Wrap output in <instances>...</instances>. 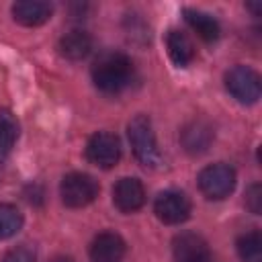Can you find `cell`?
Masks as SVG:
<instances>
[{"instance_id":"obj_11","label":"cell","mask_w":262,"mask_h":262,"mask_svg":"<svg viewBox=\"0 0 262 262\" xmlns=\"http://www.w3.org/2000/svg\"><path fill=\"white\" fill-rule=\"evenodd\" d=\"M51 4L39 2V0H20L12 4V16L16 23L25 27H39L51 18Z\"/></svg>"},{"instance_id":"obj_4","label":"cell","mask_w":262,"mask_h":262,"mask_svg":"<svg viewBox=\"0 0 262 262\" xmlns=\"http://www.w3.org/2000/svg\"><path fill=\"white\" fill-rule=\"evenodd\" d=\"M225 88L237 102L252 104L260 98L262 82L256 70L248 66H235L225 74Z\"/></svg>"},{"instance_id":"obj_18","label":"cell","mask_w":262,"mask_h":262,"mask_svg":"<svg viewBox=\"0 0 262 262\" xmlns=\"http://www.w3.org/2000/svg\"><path fill=\"white\" fill-rule=\"evenodd\" d=\"M23 227V215L14 205H0V239L12 237Z\"/></svg>"},{"instance_id":"obj_16","label":"cell","mask_w":262,"mask_h":262,"mask_svg":"<svg viewBox=\"0 0 262 262\" xmlns=\"http://www.w3.org/2000/svg\"><path fill=\"white\" fill-rule=\"evenodd\" d=\"M237 254L242 262H262V235L258 229H252L237 239Z\"/></svg>"},{"instance_id":"obj_15","label":"cell","mask_w":262,"mask_h":262,"mask_svg":"<svg viewBox=\"0 0 262 262\" xmlns=\"http://www.w3.org/2000/svg\"><path fill=\"white\" fill-rule=\"evenodd\" d=\"M184 20L188 23V27H190L203 41L211 43V41H217V39H219L221 29H219V23H217L211 14H207V12H203V10L186 8V10H184Z\"/></svg>"},{"instance_id":"obj_3","label":"cell","mask_w":262,"mask_h":262,"mask_svg":"<svg viewBox=\"0 0 262 262\" xmlns=\"http://www.w3.org/2000/svg\"><path fill=\"white\" fill-rule=\"evenodd\" d=\"M59 194L66 207L82 209L98 196V182L84 172H70L61 178Z\"/></svg>"},{"instance_id":"obj_10","label":"cell","mask_w":262,"mask_h":262,"mask_svg":"<svg viewBox=\"0 0 262 262\" xmlns=\"http://www.w3.org/2000/svg\"><path fill=\"white\" fill-rule=\"evenodd\" d=\"M125 250L127 246L119 233L102 231L90 244V258L92 262H121Z\"/></svg>"},{"instance_id":"obj_2","label":"cell","mask_w":262,"mask_h":262,"mask_svg":"<svg viewBox=\"0 0 262 262\" xmlns=\"http://www.w3.org/2000/svg\"><path fill=\"white\" fill-rule=\"evenodd\" d=\"M127 133H129V141H131L133 154L139 160V164L145 168H156L160 164L162 156H160V149L156 143L151 121L145 115H137L129 121Z\"/></svg>"},{"instance_id":"obj_13","label":"cell","mask_w":262,"mask_h":262,"mask_svg":"<svg viewBox=\"0 0 262 262\" xmlns=\"http://www.w3.org/2000/svg\"><path fill=\"white\" fill-rule=\"evenodd\" d=\"M166 49H168L170 59L178 68H186L194 59V45H192V41L188 39L186 33H182L178 29L168 31V35H166Z\"/></svg>"},{"instance_id":"obj_12","label":"cell","mask_w":262,"mask_h":262,"mask_svg":"<svg viewBox=\"0 0 262 262\" xmlns=\"http://www.w3.org/2000/svg\"><path fill=\"white\" fill-rule=\"evenodd\" d=\"M180 141H182V145H184V149L188 154H194V156L203 154V151H207V147L213 141V129H211L209 123H205L201 119L199 121H190L182 129Z\"/></svg>"},{"instance_id":"obj_21","label":"cell","mask_w":262,"mask_h":262,"mask_svg":"<svg viewBox=\"0 0 262 262\" xmlns=\"http://www.w3.org/2000/svg\"><path fill=\"white\" fill-rule=\"evenodd\" d=\"M53 262H72L70 258H57V260H53Z\"/></svg>"},{"instance_id":"obj_14","label":"cell","mask_w":262,"mask_h":262,"mask_svg":"<svg viewBox=\"0 0 262 262\" xmlns=\"http://www.w3.org/2000/svg\"><path fill=\"white\" fill-rule=\"evenodd\" d=\"M92 49V39L84 31H70L59 39V53L72 61L84 59Z\"/></svg>"},{"instance_id":"obj_5","label":"cell","mask_w":262,"mask_h":262,"mask_svg":"<svg viewBox=\"0 0 262 262\" xmlns=\"http://www.w3.org/2000/svg\"><path fill=\"white\" fill-rule=\"evenodd\" d=\"M235 186V170L227 164H211L199 174V188L207 199L219 201L231 194Z\"/></svg>"},{"instance_id":"obj_19","label":"cell","mask_w":262,"mask_h":262,"mask_svg":"<svg viewBox=\"0 0 262 262\" xmlns=\"http://www.w3.org/2000/svg\"><path fill=\"white\" fill-rule=\"evenodd\" d=\"M2 262H37L33 250L25 248V246H18V248H12L4 254Z\"/></svg>"},{"instance_id":"obj_6","label":"cell","mask_w":262,"mask_h":262,"mask_svg":"<svg viewBox=\"0 0 262 262\" xmlns=\"http://www.w3.org/2000/svg\"><path fill=\"white\" fill-rule=\"evenodd\" d=\"M154 213L166 225H180L190 217V201L180 190H164L154 203Z\"/></svg>"},{"instance_id":"obj_9","label":"cell","mask_w":262,"mask_h":262,"mask_svg":"<svg viewBox=\"0 0 262 262\" xmlns=\"http://www.w3.org/2000/svg\"><path fill=\"white\" fill-rule=\"evenodd\" d=\"M113 203L121 213H133L145 203V188L137 178H121L113 188Z\"/></svg>"},{"instance_id":"obj_1","label":"cell","mask_w":262,"mask_h":262,"mask_svg":"<svg viewBox=\"0 0 262 262\" xmlns=\"http://www.w3.org/2000/svg\"><path fill=\"white\" fill-rule=\"evenodd\" d=\"M133 76L131 59L121 51H104L92 63V80L98 90L106 94L121 92Z\"/></svg>"},{"instance_id":"obj_17","label":"cell","mask_w":262,"mask_h":262,"mask_svg":"<svg viewBox=\"0 0 262 262\" xmlns=\"http://www.w3.org/2000/svg\"><path fill=\"white\" fill-rule=\"evenodd\" d=\"M18 137V123L10 111H0V158L8 156Z\"/></svg>"},{"instance_id":"obj_7","label":"cell","mask_w":262,"mask_h":262,"mask_svg":"<svg viewBox=\"0 0 262 262\" xmlns=\"http://www.w3.org/2000/svg\"><path fill=\"white\" fill-rule=\"evenodd\" d=\"M86 158L90 164L98 166V168H113L119 158H121V145L117 135L108 133V131H98L88 139L86 145Z\"/></svg>"},{"instance_id":"obj_20","label":"cell","mask_w":262,"mask_h":262,"mask_svg":"<svg viewBox=\"0 0 262 262\" xmlns=\"http://www.w3.org/2000/svg\"><path fill=\"white\" fill-rule=\"evenodd\" d=\"M246 207L252 211V213H260V209H262V186L256 182V184H252L248 190H246Z\"/></svg>"},{"instance_id":"obj_8","label":"cell","mask_w":262,"mask_h":262,"mask_svg":"<svg viewBox=\"0 0 262 262\" xmlns=\"http://www.w3.org/2000/svg\"><path fill=\"white\" fill-rule=\"evenodd\" d=\"M172 254L176 262H209L211 260V252L205 237L192 231H184L174 237Z\"/></svg>"}]
</instances>
